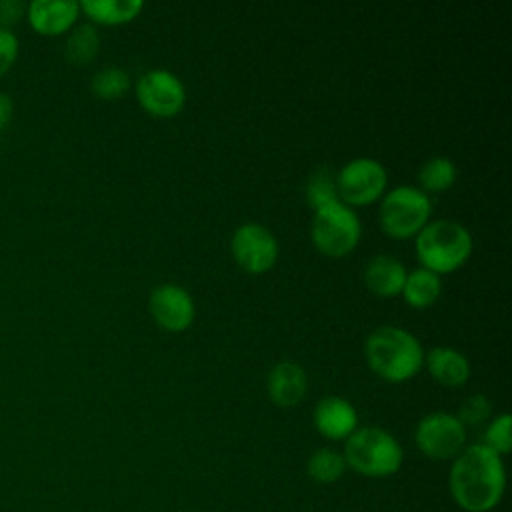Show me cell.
<instances>
[{"label": "cell", "mask_w": 512, "mask_h": 512, "mask_svg": "<svg viewBox=\"0 0 512 512\" xmlns=\"http://www.w3.org/2000/svg\"><path fill=\"white\" fill-rule=\"evenodd\" d=\"M448 486L454 502L466 512H490L504 496L506 472L502 456L484 442L464 446L454 458Z\"/></svg>", "instance_id": "1"}, {"label": "cell", "mask_w": 512, "mask_h": 512, "mask_svg": "<svg viewBox=\"0 0 512 512\" xmlns=\"http://www.w3.org/2000/svg\"><path fill=\"white\" fill-rule=\"evenodd\" d=\"M364 354L372 370L388 380H406L424 362L420 340L410 330L394 324L372 330L364 342Z\"/></svg>", "instance_id": "2"}, {"label": "cell", "mask_w": 512, "mask_h": 512, "mask_svg": "<svg viewBox=\"0 0 512 512\" xmlns=\"http://www.w3.org/2000/svg\"><path fill=\"white\" fill-rule=\"evenodd\" d=\"M416 254L424 268L438 272H450L458 268L472 252L470 230L448 218L428 220L414 240Z\"/></svg>", "instance_id": "3"}, {"label": "cell", "mask_w": 512, "mask_h": 512, "mask_svg": "<svg viewBox=\"0 0 512 512\" xmlns=\"http://www.w3.org/2000/svg\"><path fill=\"white\" fill-rule=\"evenodd\" d=\"M344 462L368 478H384L398 472L404 452L400 442L380 426L356 428L344 444Z\"/></svg>", "instance_id": "4"}, {"label": "cell", "mask_w": 512, "mask_h": 512, "mask_svg": "<svg viewBox=\"0 0 512 512\" xmlns=\"http://www.w3.org/2000/svg\"><path fill=\"white\" fill-rule=\"evenodd\" d=\"M310 234L324 254L342 256L358 244L362 224L358 214L346 202L336 198L314 208Z\"/></svg>", "instance_id": "5"}, {"label": "cell", "mask_w": 512, "mask_h": 512, "mask_svg": "<svg viewBox=\"0 0 512 512\" xmlns=\"http://www.w3.org/2000/svg\"><path fill=\"white\" fill-rule=\"evenodd\" d=\"M432 212L430 196L412 184H400L388 190L380 202V224L392 236L416 234Z\"/></svg>", "instance_id": "6"}, {"label": "cell", "mask_w": 512, "mask_h": 512, "mask_svg": "<svg viewBox=\"0 0 512 512\" xmlns=\"http://www.w3.org/2000/svg\"><path fill=\"white\" fill-rule=\"evenodd\" d=\"M418 448L434 460L456 458L466 446V426L450 412H430L422 416L414 432Z\"/></svg>", "instance_id": "7"}, {"label": "cell", "mask_w": 512, "mask_h": 512, "mask_svg": "<svg viewBox=\"0 0 512 512\" xmlns=\"http://www.w3.org/2000/svg\"><path fill=\"white\" fill-rule=\"evenodd\" d=\"M386 180V168L380 160L368 156L352 158L336 172L338 198L348 206L366 204L384 192Z\"/></svg>", "instance_id": "8"}, {"label": "cell", "mask_w": 512, "mask_h": 512, "mask_svg": "<svg viewBox=\"0 0 512 512\" xmlns=\"http://www.w3.org/2000/svg\"><path fill=\"white\" fill-rule=\"evenodd\" d=\"M138 102L156 116L176 114L186 100L184 82L166 68H150L136 80Z\"/></svg>", "instance_id": "9"}, {"label": "cell", "mask_w": 512, "mask_h": 512, "mask_svg": "<svg viewBox=\"0 0 512 512\" xmlns=\"http://www.w3.org/2000/svg\"><path fill=\"white\" fill-rule=\"evenodd\" d=\"M232 254L248 272L268 270L278 256V240L264 224L244 222L232 234Z\"/></svg>", "instance_id": "10"}, {"label": "cell", "mask_w": 512, "mask_h": 512, "mask_svg": "<svg viewBox=\"0 0 512 512\" xmlns=\"http://www.w3.org/2000/svg\"><path fill=\"white\" fill-rule=\"evenodd\" d=\"M150 312L158 324L168 330H182L194 320L192 294L174 282H164L150 292Z\"/></svg>", "instance_id": "11"}, {"label": "cell", "mask_w": 512, "mask_h": 512, "mask_svg": "<svg viewBox=\"0 0 512 512\" xmlns=\"http://www.w3.org/2000/svg\"><path fill=\"white\" fill-rule=\"evenodd\" d=\"M80 12L76 0H32L26 8L30 26L46 36H56L72 28Z\"/></svg>", "instance_id": "12"}, {"label": "cell", "mask_w": 512, "mask_h": 512, "mask_svg": "<svg viewBox=\"0 0 512 512\" xmlns=\"http://www.w3.org/2000/svg\"><path fill=\"white\" fill-rule=\"evenodd\" d=\"M314 426L326 438H348L358 426L356 408L342 396H324L314 406Z\"/></svg>", "instance_id": "13"}, {"label": "cell", "mask_w": 512, "mask_h": 512, "mask_svg": "<svg viewBox=\"0 0 512 512\" xmlns=\"http://www.w3.org/2000/svg\"><path fill=\"white\" fill-rule=\"evenodd\" d=\"M308 388L304 368L294 360H282L268 372V394L280 406H294L302 400Z\"/></svg>", "instance_id": "14"}, {"label": "cell", "mask_w": 512, "mask_h": 512, "mask_svg": "<svg viewBox=\"0 0 512 512\" xmlns=\"http://www.w3.org/2000/svg\"><path fill=\"white\" fill-rule=\"evenodd\" d=\"M406 266L392 254H374L364 268V280L368 288L380 296H392L402 292Z\"/></svg>", "instance_id": "15"}, {"label": "cell", "mask_w": 512, "mask_h": 512, "mask_svg": "<svg viewBox=\"0 0 512 512\" xmlns=\"http://www.w3.org/2000/svg\"><path fill=\"white\" fill-rule=\"evenodd\" d=\"M424 360L430 374L446 386H460L470 376L468 358L452 346H434L424 354Z\"/></svg>", "instance_id": "16"}, {"label": "cell", "mask_w": 512, "mask_h": 512, "mask_svg": "<svg viewBox=\"0 0 512 512\" xmlns=\"http://www.w3.org/2000/svg\"><path fill=\"white\" fill-rule=\"evenodd\" d=\"M440 290H442V280H440V274H436L434 270L418 266L406 272L402 294L412 306L416 308L430 306L440 296Z\"/></svg>", "instance_id": "17"}, {"label": "cell", "mask_w": 512, "mask_h": 512, "mask_svg": "<svg viewBox=\"0 0 512 512\" xmlns=\"http://www.w3.org/2000/svg\"><path fill=\"white\" fill-rule=\"evenodd\" d=\"M92 20L102 24H120L134 18L144 6L142 0H82L78 2Z\"/></svg>", "instance_id": "18"}, {"label": "cell", "mask_w": 512, "mask_h": 512, "mask_svg": "<svg viewBox=\"0 0 512 512\" xmlns=\"http://www.w3.org/2000/svg\"><path fill=\"white\" fill-rule=\"evenodd\" d=\"M308 476L318 484H332L342 478L346 470L344 456L334 448H318L308 458Z\"/></svg>", "instance_id": "19"}, {"label": "cell", "mask_w": 512, "mask_h": 512, "mask_svg": "<svg viewBox=\"0 0 512 512\" xmlns=\"http://www.w3.org/2000/svg\"><path fill=\"white\" fill-rule=\"evenodd\" d=\"M100 46V34L92 24H78L66 38V58L74 64L90 62Z\"/></svg>", "instance_id": "20"}, {"label": "cell", "mask_w": 512, "mask_h": 512, "mask_svg": "<svg viewBox=\"0 0 512 512\" xmlns=\"http://www.w3.org/2000/svg\"><path fill=\"white\" fill-rule=\"evenodd\" d=\"M456 174V164L448 156H432L420 166L418 180L426 190L440 192L456 180Z\"/></svg>", "instance_id": "21"}, {"label": "cell", "mask_w": 512, "mask_h": 512, "mask_svg": "<svg viewBox=\"0 0 512 512\" xmlns=\"http://www.w3.org/2000/svg\"><path fill=\"white\" fill-rule=\"evenodd\" d=\"M128 84H130V78H128V72L124 68L104 66L92 76L90 88L96 96L110 100V98L122 96L128 90Z\"/></svg>", "instance_id": "22"}, {"label": "cell", "mask_w": 512, "mask_h": 512, "mask_svg": "<svg viewBox=\"0 0 512 512\" xmlns=\"http://www.w3.org/2000/svg\"><path fill=\"white\" fill-rule=\"evenodd\" d=\"M306 196L308 202L316 208L324 202L336 200L338 198V186H336V172L328 166L316 168L306 184Z\"/></svg>", "instance_id": "23"}, {"label": "cell", "mask_w": 512, "mask_h": 512, "mask_svg": "<svg viewBox=\"0 0 512 512\" xmlns=\"http://www.w3.org/2000/svg\"><path fill=\"white\" fill-rule=\"evenodd\" d=\"M484 444L488 448H492L496 454H508L512 440H510V414L502 412L500 416H496L484 434Z\"/></svg>", "instance_id": "24"}, {"label": "cell", "mask_w": 512, "mask_h": 512, "mask_svg": "<svg viewBox=\"0 0 512 512\" xmlns=\"http://www.w3.org/2000/svg\"><path fill=\"white\" fill-rule=\"evenodd\" d=\"M490 410V400L484 394H472L460 404L456 416L464 426H478L488 420Z\"/></svg>", "instance_id": "25"}, {"label": "cell", "mask_w": 512, "mask_h": 512, "mask_svg": "<svg viewBox=\"0 0 512 512\" xmlns=\"http://www.w3.org/2000/svg\"><path fill=\"white\" fill-rule=\"evenodd\" d=\"M18 38L10 28L0 26V76H4L18 58Z\"/></svg>", "instance_id": "26"}, {"label": "cell", "mask_w": 512, "mask_h": 512, "mask_svg": "<svg viewBox=\"0 0 512 512\" xmlns=\"http://www.w3.org/2000/svg\"><path fill=\"white\" fill-rule=\"evenodd\" d=\"M28 4L22 0H0V26L10 28L26 14Z\"/></svg>", "instance_id": "27"}, {"label": "cell", "mask_w": 512, "mask_h": 512, "mask_svg": "<svg viewBox=\"0 0 512 512\" xmlns=\"http://www.w3.org/2000/svg\"><path fill=\"white\" fill-rule=\"evenodd\" d=\"M10 116H12V100L6 92H0V130L10 120Z\"/></svg>", "instance_id": "28"}]
</instances>
